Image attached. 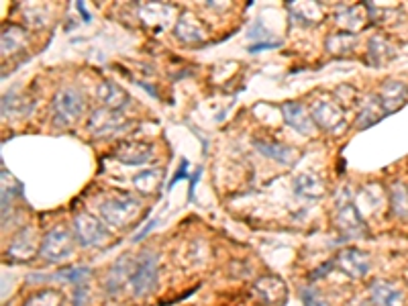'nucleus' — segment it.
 Returning <instances> with one entry per match:
<instances>
[{
	"instance_id": "obj_1",
	"label": "nucleus",
	"mask_w": 408,
	"mask_h": 306,
	"mask_svg": "<svg viewBox=\"0 0 408 306\" xmlns=\"http://www.w3.org/2000/svg\"><path fill=\"white\" fill-rule=\"evenodd\" d=\"M86 107V100H84V94L68 86V88H62V90L55 94L54 98V123L57 126H68L74 121H78V117H82Z\"/></svg>"
},
{
	"instance_id": "obj_2",
	"label": "nucleus",
	"mask_w": 408,
	"mask_h": 306,
	"mask_svg": "<svg viewBox=\"0 0 408 306\" xmlns=\"http://www.w3.org/2000/svg\"><path fill=\"white\" fill-rule=\"evenodd\" d=\"M141 211V200L133 196H117L100 204V216L108 227H127Z\"/></svg>"
},
{
	"instance_id": "obj_3",
	"label": "nucleus",
	"mask_w": 408,
	"mask_h": 306,
	"mask_svg": "<svg viewBox=\"0 0 408 306\" xmlns=\"http://www.w3.org/2000/svg\"><path fill=\"white\" fill-rule=\"evenodd\" d=\"M71 253H74V235L64 225L55 227L45 235L41 241V247H39V255L52 264H59V261L68 259Z\"/></svg>"
},
{
	"instance_id": "obj_4",
	"label": "nucleus",
	"mask_w": 408,
	"mask_h": 306,
	"mask_svg": "<svg viewBox=\"0 0 408 306\" xmlns=\"http://www.w3.org/2000/svg\"><path fill=\"white\" fill-rule=\"evenodd\" d=\"M158 282V255L156 253L145 252L137 259L135 268H133V276H131V290L137 298L147 296L149 292H153Z\"/></svg>"
},
{
	"instance_id": "obj_5",
	"label": "nucleus",
	"mask_w": 408,
	"mask_h": 306,
	"mask_svg": "<svg viewBox=\"0 0 408 306\" xmlns=\"http://www.w3.org/2000/svg\"><path fill=\"white\" fill-rule=\"evenodd\" d=\"M310 119L315 125H319L322 131L327 133H341L347 121H345V114L335 100H329V98H317L310 107Z\"/></svg>"
},
{
	"instance_id": "obj_6",
	"label": "nucleus",
	"mask_w": 408,
	"mask_h": 306,
	"mask_svg": "<svg viewBox=\"0 0 408 306\" xmlns=\"http://www.w3.org/2000/svg\"><path fill=\"white\" fill-rule=\"evenodd\" d=\"M74 235L78 239L80 245L84 247H94V245H100L107 241V227L103 225L100 218H96L90 213H78L74 218Z\"/></svg>"
},
{
	"instance_id": "obj_7",
	"label": "nucleus",
	"mask_w": 408,
	"mask_h": 306,
	"mask_svg": "<svg viewBox=\"0 0 408 306\" xmlns=\"http://www.w3.org/2000/svg\"><path fill=\"white\" fill-rule=\"evenodd\" d=\"M337 227L345 237H363L366 235V220L359 215L351 200L341 196L337 202Z\"/></svg>"
},
{
	"instance_id": "obj_8",
	"label": "nucleus",
	"mask_w": 408,
	"mask_h": 306,
	"mask_svg": "<svg viewBox=\"0 0 408 306\" xmlns=\"http://www.w3.org/2000/svg\"><path fill=\"white\" fill-rule=\"evenodd\" d=\"M123 121H124L123 114H121L119 110L98 108V110H94L92 117H90L88 129L94 133V135H98V137H103V135H112V133H117V131L123 129Z\"/></svg>"
},
{
	"instance_id": "obj_9",
	"label": "nucleus",
	"mask_w": 408,
	"mask_h": 306,
	"mask_svg": "<svg viewBox=\"0 0 408 306\" xmlns=\"http://www.w3.org/2000/svg\"><path fill=\"white\" fill-rule=\"evenodd\" d=\"M337 266L345 271L347 276L359 280V278H363V276L370 271L372 259H370L368 253L359 252V249H343V252L339 253Z\"/></svg>"
},
{
	"instance_id": "obj_10",
	"label": "nucleus",
	"mask_w": 408,
	"mask_h": 306,
	"mask_svg": "<svg viewBox=\"0 0 408 306\" xmlns=\"http://www.w3.org/2000/svg\"><path fill=\"white\" fill-rule=\"evenodd\" d=\"M253 294L264 302V305H278L282 302L288 294V288L286 284L280 280V278H260L255 284H253Z\"/></svg>"
},
{
	"instance_id": "obj_11",
	"label": "nucleus",
	"mask_w": 408,
	"mask_h": 306,
	"mask_svg": "<svg viewBox=\"0 0 408 306\" xmlns=\"http://www.w3.org/2000/svg\"><path fill=\"white\" fill-rule=\"evenodd\" d=\"M380 98V105L384 108L386 114H392L396 112L398 108L402 107L407 102L408 98V86L404 82H396V80H390L382 86V90L378 94Z\"/></svg>"
},
{
	"instance_id": "obj_12",
	"label": "nucleus",
	"mask_w": 408,
	"mask_h": 306,
	"mask_svg": "<svg viewBox=\"0 0 408 306\" xmlns=\"http://www.w3.org/2000/svg\"><path fill=\"white\" fill-rule=\"evenodd\" d=\"M115 158L127 165H139L153 158V149H151V145L141 143V141H129L115 151Z\"/></svg>"
},
{
	"instance_id": "obj_13",
	"label": "nucleus",
	"mask_w": 408,
	"mask_h": 306,
	"mask_svg": "<svg viewBox=\"0 0 408 306\" xmlns=\"http://www.w3.org/2000/svg\"><path fill=\"white\" fill-rule=\"evenodd\" d=\"M370 294L375 306H404V294L390 282H373L370 286Z\"/></svg>"
},
{
	"instance_id": "obj_14",
	"label": "nucleus",
	"mask_w": 408,
	"mask_h": 306,
	"mask_svg": "<svg viewBox=\"0 0 408 306\" xmlns=\"http://www.w3.org/2000/svg\"><path fill=\"white\" fill-rule=\"evenodd\" d=\"M282 112H284L286 125H290L304 135L313 133V119L308 117L306 108L302 107L301 102H286L282 105Z\"/></svg>"
},
{
	"instance_id": "obj_15",
	"label": "nucleus",
	"mask_w": 408,
	"mask_h": 306,
	"mask_svg": "<svg viewBox=\"0 0 408 306\" xmlns=\"http://www.w3.org/2000/svg\"><path fill=\"white\" fill-rule=\"evenodd\" d=\"M253 147H255L260 153H264V155L272 158V160H276V162L286 163V165L294 163V160H296L294 149H292V147H288V145H284V143H278V141L255 139V141H253Z\"/></svg>"
},
{
	"instance_id": "obj_16",
	"label": "nucleus",
	"mask_w": 408,
	"mask_h": 306,
	"mask_svg": "<svg viewBox=\"0 0 408 306\" xmlns=\"http://www.w3.org/2000/svg\"><path fill=\"white\" fill-rule=\"evenodd\" d=\"M98 98H100V102L105 105L110 110H121L129 105V94L119 86V84H115V82H103L100 86H98Z\"/></svg>"
},
{
	"instance_id": "obj_17",
	"label": "nucleus",
	"mask_w": 408,
	"mask_h": 306,
	"mask_svg": "<svg viewBox=\"0 0 408 306\" xmlns=\"http://www.w3.org/2000/svg\"><path fill=\"white\" fill-rule=\"evenodd\" d=\"M294 192L306 200H319L325 196V182L317 174H302L294 182Z\"/></svg>"
},
{
	"instance_id": "obj_18",
	"label": "nucleus",
	"mask_w": 408,
	"mask_h": 306,
	"mask_svg": "<svg viewBox=\"0 0 408 306\" xmlns=\"http://www.w3.org/2000/svg\"><path fill=\"white\" fill-rule=\"evenodd\" d=\"M8 255L17 261L29 259L35 255V235L31 229H23L21 233L15 237V241L8 247Z\"/></svg>"
},
{
	"instance_id": "obj_19",
	"label": "nucleus",
	"mask_w": 408,
	"mask_h": 306,
	"mask_svg": "<svg viewBox=\"0 0 408 306\" xmlns=\"http://www.w3.org/2000/svg\"><path fill=\"white\" fill-rule=\"evenodd\" d=\"M176 35L182 41H188V43H196V41H202L206 31L202 29V25L196 20L192 15H182V18L177 20L176 25Z\"/></svg>"
},
{
	"instance_id": "obj_20",
	"label": "nucleus",
	"mask_w": 408,
	"mask_h": 306,
	"mask_svg": "<svg viewBox=\"0 0 408 306\" xmlns=\"http://www.w3.org/2000/svg\"><path fill=\"white\" fill-rule=\"evenodd\" d=\"M129 261H131V257L129 255H124L121 257L119 261H117V266H115V270L110 271V278H108V292H119V290L123 288V282H131V276H133V271H131V266H129Z\"/></svg>"
},
{
	"instance_id": "obj_21",
	"label": "nucleus",
	"mask_w": 408,
	"mask_h": 306,
	"mask_svg": "<svg viewBox=\"0 0 408 306\" xmlns=\"http://www.w3.org/2000/svg\"><path fill=\"white\" fill-rule=\"evenodd\" d=\"M161 176H163V170H143L133 178V184L141 194H153L158 192Z\"/></svg>"
},
{
	"instance_id": "obj_22",
	"label": "nucleus",
	"mask_w": 408,
	"mask_h": 306,
	"mask_svg": "<svg viewBox=\"0 0 408 306\" xmlns=\"http://www.w3.org/2000/svg\"><path fill=\"white\" fill-rule=\"evenodd\" d=\"M382 117H386V112H384V108L380 105V98L378 96H372L370 100H368V105L366 108L359 112V119H357V126L359 129H366V126H372L373 123H378Z\"/></svg>"
},
{
	"instance_id": "obj_23",
	"label": "nucleus",
	"mask_w": 408,
	"mask_h": 306,
	"mask_svg": "<svg viewBox=\"0 0 408 306\" xmlns=\"http://www.w3.org/2000/svg\"><path fill=\"white\" fill-rule=\"evenodd\" d=\"M23 306H64V296L55 290H43L33 294Z\"/></svg>"
},
{
	"instance_id": "obj_24",
	"label": "nucleus",
	"mask_w": 408,
	"mask_h": 306,
	"mask_svg": "<svg viewBox=\"0 0 408 306\" xmlns=\"http://www.w3.org/2000/svg\"><path fill=\"white\" fill-rule=\"evenodd\" d=\"M92 271L88 268H66V270L55 271L52 278L55 280H62V282H71V284H86V280L90 278Z\"/></svg>"
},
{
	"instance_id": "obj_25",
	"label": "nucleus",
	"mask_w": 408,
	"mask_h": 306,
	"mask_svg": "<svg viewBox=\"0 0 408 306\" xmlns=\"http://www.w3.org/2000/svg\"><path fill=\"white\" fill-rule=\"evenodd\" d=\"M354 41V33H337V35H331L327 39V47L333 54H347V52H351Z\"/></svg>"
},
{
	"instance_id": "obj_26",
	"label": "nucleus",
	"mask_w": 408,
	"mask_h": 306,
	"mask_svg": "<svg viewBox=\"0 0 408 306\" xmlns=\"http://www.w3.org/2000/svg\"><path fill=\"white\" fill-rule=\"evenodd\" d=\"M392 211L398 216L408 215V194L402 184H394L392 188Z\"/></svg>"
},
{
	"instance_id": "obj_27",
	"label": "nucleus",
	"mask_w": 408,
	"mask_h": 306,
	"mask_svg": "<svg viewBox=\"0 0 408 306\" xmlns=\"http://www.w3.org/2000/svg\"><path fill=\"white\" fill-rule=\"evenodd\" d=\"M392 55H394V47H392L384 37H382V47H380V49H375V47L370 45V61H372L373 66H378V64L390 59Z\"/></svg>"
},
{
	"instance_id": "obj_28",
	"label": "nucleus",
	"mask_w": 408,
	"mask_h": 306,
	"mask_svg": "<svg viewBox=\"0 0 408 306\" xmlns=\"http://www.w3.org/2000/svg\"><path fill=\"white\" fill-rule=\"evenodd\" d=\"M301 300L304 306H329L327 302H325V298L320 296L319 292L313 288H302Z\"/></svg>"
},
{
	"instance_id": "obj_29",
	"label": "nucleus",
	"mask_w": 408,
	"mask_h": 306,
	"mask_svg": "<svg viewBox=\"0 0 408 306\" xmlns=\"http://www.w3.org/2000/svg\"><path fill=\"white\" fill-rule=\"evenodd\" d=\"M86 294H88V284H78L76 292H74V306H84Z\"/></svg>"
},
{
	"instance_id": "obj_30",
	"label": "nucleus",
	"mask_w": 408,
	"mask_h": 306,
	"mask_svg": "<svg viewBox=\"0 0 408 306\" xmlns=\"http://www.w3.org/2000/svg\"><path fill=\"white\" fill-rule=\"evenodd\" d=\"M188 162L186 160H182V163H180V170L176 172V176L172 178V182H168V190H172L174 186H176L177 182H180V178H188Z\"/></svg>"
},
{
	"instance_id": "obj_31",
	"label": "nucleus",
	"mask_w": 408,
	"mask_h": 306,
	"mask_svg": "<svg viewBox=\"0 0 408 306\" xmlns=\"http://www.w3.org/2000/svg\"><path fill=\"white\" fill-rule=\"evenodd\" d=\"M156 225H158V220H156V218H151V220H149V223H147V225L143 227L141 233H137L135 237H133V241H135V243H137V241H143V239H145L147 235L151 233V229H153Z\"/></svg>"
},
{
	"instance_id": "obj_32",
	"label": "nucleus",
	"mask_w": 408,
	"mask_h": 306,
	"mask_svg": "<svg viewBox=\"0 0 408 306\" xmlns=\"http://www.w3.org/2000/svg\"><path fill=\"white\" fill-rule=\"evenodd\" d=\"M267 47H269V49L280 47V41H274V43H269V41H267V43H255V45H251V49H249V52H251V54H257V52L267 49Z\"/></svg>"
},
{
	"instance_id": "obj_33",
	"label": "nucleus",
	"mask_w": 408,
	"mask_h": 306,
	"mask_svg": "<svg viewBox=\"0 0 408 306\" xmlns=\"http://www.w3.org/2000/svg\"><path fill=\"white\" fill-rule=\"evenodd\" d=\"M331 266H333V264H331V261H329V264H325V266H322V268H320V270H315V271H313V273H310V276H308V280H310V282H315V280H317V278H322V276H325V273H327V271L331 270Z\"/></svg>"
},
{
	"instance_id": "obj_34",
	"label": "nucleus",
	"mask_w": 408,
	"mask_h": 306,
	"mask_svg": "<svg viewBox=\"0 0 408 306\" xmlns=\"http://www.w3.org/2000/svg\"><path fill=\"white\" fill-rule=\"evenodd\" d=\"M198 178H200V170H198L194 176L190 178V200H194V188H196V184H198Z\"/></svg>"
}]
</instances>
